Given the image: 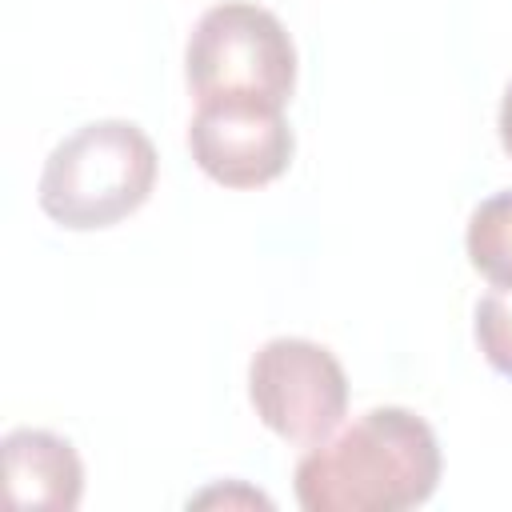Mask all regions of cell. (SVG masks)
<instances>
[{"instance_id":"3957f363","label":"cell","mask_w":512,"mask_h":512,"mask_svg":"<svg viewBox=\"0 0 512 512\" xmlns=\"http://www.w3.org/2000/svg\"><path fill=\"white\" fill-rule=\"evenodd\" d=\"M184 72L196 100L260 96L288 104L296 88V44L276 12L252 0H224L196 20Z\"/></svg>"},{"instance_id":"277c9868","label":"cell","mask_w":512,"mask_h":512,"mask_svg":"<svg viewBox=\"0 0 512 512\" xmlns=\"http://www.w3.org/2000/svg\"><path fill=\"white\" fill-rule=\"evenodd\" d=\"M248 396L268 432L288 444H316L348 412V376L324 344L276 336L248 364Z\"/></svg>"},{"instance_id":"52a82bcc","label":"cell","mask_w":512,"mask_h":512,"mask_svg":"<svg viewBox=\"0 0 512 512\" xmlns=\"http://www.w3.org/2000/svg\"><path fill=\"white\" fill-rule=\"evenodd\" d=\"M464 248H468V264L492 288H512V188L472 208Z\"/></svg>"},{"instance_id":"7a4b0ae2","label":"cell","mask_w":512,"mask_h":512,"mask_svg":"<svg viewBox=\"0 0 512 512\" xmlns=\"http://www.w3.org/2000/svg\"><path fill=\"white\" fill-rule=\"evenodd\" d=\"M156 184V144L132 120H92L68 132L44 160L36 200L72 232L112 228L132 216Z\"/></svg>"},{"instance_id":"8992f818","label":"cell","mask_w":512,"mask_h":512,"mask_svg":"<svg viewBox=\"0 0 512 512\" xmlns=\"http://www.w3.org/2000/svg\"><path fill=\"white\" fill-rule=\"evenodd\" d=\"M4 496L16 512H72L84 496V464L76 448L44 428H12L0 444Z\"/></svg>"},{"instance_id":"ba28073f","label":"cell","mask_w":512,"mask_h":512,"mask_svg":"<svg viewBox=\"0 0 512 512\" xmlns=\"http://www.w3.org/2000/svg\"><path fill=\"white\" fill-rule=\"evenodd\" d=\"M476 344L484 360L512 380V288H492L476 304Z\"/></svg>"},{"instance_id":"30bf717a","label":"cell","mask_w":512,"mask_h":512,"mask_svg":"<svg viewBox=\"0 0 512 512\" xmlns=\"http://www.w3.org/2000/svg\"><path fill=\"white\" fill-rule=\"evenodd\" d=\"M500 144L512 156V84L504 88V100H500Z\"/></svg>"},{"instance_id":"6da1fadb","label":"cell","mask_w":512,"mask_h":512,"mask_svg":"<svg viewBox=\"0 0 512 512\" xmlns=\"http://www.w3.org/2000/svg\"><path fill=\"white\" fill-rule=\"evenodd\" d=\"M440 484V444L424 416L384 404L360 412L340 432L308 444L296 460V500L304 512H404Z\"/></svg>"},{"instance_id":"9c48e42d","label":"cell","mask_w":512,"mask_h":512,"mask_svg":"<svg viewBox=\"0 0 512 512\" xmlns=\"http://www.w3.org/2000/svg\"><path fill=\"white\" fill-rule=\"evenodd\" d=\"M232 500H244V504H260V508H272V500H268V496H260V492H252V488H244V484H232V488H208V492L192 496L188 504H232Z\"/></svg>"},{"instance_id":"5b68a950","label":"cell","mask_w":512,"mask_h":512,"mask_svg":"<svg viewBox=\"0 0 512 512\" xmlns=\"http://www.w3.org/2000/svg\"><path fill=\"white\" fill-rule=\"evenodd\" d=\"M188 148L200 172L224 188H264L292 160V128L284 104L260 96L196 100Z\"/></svg>"}]
</instances>
